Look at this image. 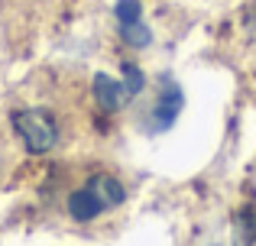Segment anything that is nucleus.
<instances>
[{"instance_id": "f257e3e1", "label": "nucleus", "mask_w": 256, "mask_h": 246, "mask_svg": "<svg viewBox=\"0 0 256 246\" xmlns=\"http://www.w3.org/2000/svg\"><path fill=\"white\" fill-rule=\"evenodd\" d=\"M10 123L16 130V136L23 139L30 156H46V152L56 149L58 126H56V117L49 110H16L10 117Z\"/></svg>"}, {"instance_id": "f03ea898", "label": "nucleus", "mask_w": 256, "mask_h": 246, "mask_svg": "<svg viewBox=\"0 0 256 246\" xmlns=\"http://www.w3.org/2000/svg\"><path fill=\"white\" fill-rule=\"evenodd\" d=\"M182 107H185V94H182V88L175 81H166V88L159 91L156 107H152V114H150L146 130H150V133H166L175 120H178Z\"/></svg>"}, {"instance_id": "7ed1b4c3", "label": "nucleus", "mask_w": 256, "mask_h": 246, "mask_svg": "<svg viewBox=\"0 0 256 246\" xmlns=\"http://www.w3.org/2000/svg\"><path fill=\"white\" fill-rule=\"evenodd\" d=\"M94 97H98L100 110H107V114H114V110H120L126 101H130V94H126V84L117 81V78L110 75H94Z\"/></svg>"}, {"instance_id": "20e7f679", "label": "nucleus", "mask_w": 256, "mask_h": 246, "mask_svg": "<svg viewBox=\"0 0 256 246\" xmlns=\"http://www.w3.org/2000/svg\"><path fill=\"white\" fill-rule=\"evenodd\" d=\"M84 185L100 198L104 211H110V208H117V204H124V201H126V188H124V185H120L114 175H107V172H98V175H91Z\"/></svg>"}, {"instance_id": "39448f33", "label": "nucleus", "mask_w": 256, "mask_h": 246, "mask_svg": "<svg viewBox=\"0 0 256 246\" xmlns=\"http://www.w3.org/2000/svg\"><path fill=\"white\" fill-rule=\"evenodd\" d=\"M100 211H104V204H100V198L94 195L88 185H82L78 191H72V198H68V214L75 217V221L88 224V221H94Z\"/></svg>"}, {"instance_id": "423d86ee", "label": "nucleus", "mask_w": 256, "mask_h": 246, "mask_svg": "<svg viewBox=\"0 0 256 246\" xmlns=\"http://www.w3.org/2000/svg\"><path fill=\"white\" fill-rule=\"evenodd\" d=\"M120 36H124V42L133 45V49H146V45L152 42V32L143 19H136V23H120Z\"/></svg>"}, {"instance_id": "0eeeda50", "label": "nucleus", "mask_w": 256, "mask_h": 246, "mask_svg": "<svg viewBox=\"0 0 256 246\" xmlns=\"http://www.w3.org/2000/svg\"><path fill=\"white\" fill-rule=\"evenodd\" d=\"M124 84H126V94L136 97L140 91L146 88V75H143V71H140L133 62H124Z\"/></svg>"}, {"instance_id": "6e6552de", "label": "nucleus", "mask_w": 256, "mask_h": 246, "mask_svg": "<svg viewBox=\"0 0 256 246\" xmlns=\"http://www.w3.org/2000/svg\"><path fill=\"white\" fill-rule=\"evenodd\" d=\"M114 13H117V23H136V19H143V3L140 0H117Z\"/></svg>"}, {"instance_id": "1a4fd4ad", "label": "nucleus", "mask_w": 256, "mask_h": 246, "mask_svg": "<svg viewBox=\"0 0 256 246\" xmlns=\"http://www.w3.org/2000/svg\"><path fill=\"white\" fill-rule=\"evenodd\" d=\"M240 230H244V243L246 246L256 243V211H246V214L240 217Z\"/></svg>"}, {"instance_id": "9d476101", "label": "nucleus", "mask_w": 256, "mask_h": 246, "mask_svg": "<svg viewBox=\"0 0 256 246\" xmlns=\"http://www.w3.org/2000/svg\"><path fill=\"white\" fill-rule=\"evenodd\" d=\"M244 19H246V29H250L253 36H256V3H253V6H246V16H244Z\"/></svg>"}]
</instances>
